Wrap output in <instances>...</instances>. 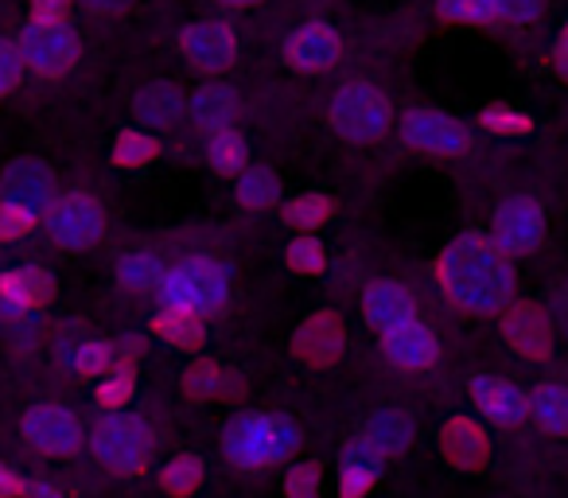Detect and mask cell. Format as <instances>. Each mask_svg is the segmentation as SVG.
Instances as JSON below:
<instances>
[{
	"mask_svg": "<svg viewBox=\"0 0 568 498\" xmlns=\"http://www.w3.org/2000/svg\"><path fill=\"white\" fill-rule=\"evenodd\" d=\"M59 199V175L40 156H20L0 172V203L20 206L36 222L55 206Z\"/></svg>",
	"mask_w": 568,
	"mask_h": 498,
	"instance_id": "cell-7",
	"label": "cell"
},
{
	"mask_svg": "<svg viewBox=\"0 0 568 498\" xmlns=\"http://www.w3.org/2000/svg\"><path fill=\"white\" fill-rule=\"evenodd\" d=\"M17 51L28 71H36L40 79H63L79 63V40H74V32L67 24H28L17 40Z\"/></svg>",
	"mask_w": 568,
	"mask_h": 498,
	"instance_id": "cell-9",
	"label": "cell"
},
{
	"mask_svg": "<svg viewBox=\"0 0 568 498\" xmlns=\"http://www.w3.org/2000/svg\"><path fill=\"white\" fill-rule=\"evenodd\" d=\"M440 451L452 467L459 471H475V467L487 464L490 456V440L479 428V420L471 417H452L448 425L440 428Z\"/></svg>",
	"mask_w": 568,
	"mask_h": 498,
	"instance_id": "cell-20",
	"label": "cell"
},
{
	"mask_svg": "<svg viewBox=\"0 0 568 498\" xmlns=\"http://www.w3.org/2000/svg\"><path fill=\"white\" fill-rule=\"evenodd\" d=\"M24 498H67V495L59 487H51V482L36 479V482H28V495Z\"/></svg>",
	"mask_w": 568,
	"mask_h": 498,
	"instance_id": "cell-47",
	"label": "cell"
},
{
	"mask_svg": "<svg viewBox=\"0 0 568 498\" xmlns=\"http://www.w3.org/2000/svg\"><path fill=\"white\" fill-rule=\"evenodd\" d=\"M557 63H560V74H568V28H565V35H560V43H557Z\"/></svg>",
	"mask_w": 568,
	"mask_h": 498,
	"instance_id": "cell-48",
	"label": "cell"
},
{
	"mask_svg": "<svg viewBox=\"0 0 568 498\" xmlns=\"http://www.w3.org/2000/svg\"><path fill=\"white\" fill-rule=\"evenodd\" d=\"M51 296H55V277L40 265L0 273V316L17 319L40 312L43 304H51Z\"/></svg>",
	"mask_w": 568,
	"mask_h": 498,
	"instance_id": "cell-14",
	"label": "cell"
},
{
	"mask_svg": "<svg viewBox=\"0 0 568 498\" xmlns=\"http://www.w3.org/2000/svg\"><path fill=\"white\" fill-rule=\"evenodd\" d=\"M156 296L164 308H180L191 316L206 319L230 304V270L206 254L183 257V262L168 265L164 277L156 285Z\"/></svg>",
	"mask_w": 568,
	"mask_h": 498,
	"instance_id": "cell-3",
	"label": "cell"
},
{
	"mask_svg": "<svg viewBox=\"0 0 568 498\" xmlns=\"http://www.w3.org/2000/svg\"><path fill=\"white\" fill-rule=\"evenodd\" d=\"M284 495L288 498H320L324 495V467L316 459H304V464L288 467L284 475Z\"/></svg>",
	"mask_w": 568,
	"mask_h": 498,
	"instance_id": "cell-37",
	"label": "cell"
},
{
	"mask_svg": "<svg viewBox=\"0 0 568 498\" xmlns=\"http://www.w3.org/2000/svg\"><path fill=\"white\" fill-rule=\"evenodd\" d=\"M180 51L195 71L219 74L237 63V32L226 20H195L183 28Z\"/></svg>",
	"mask_w": 568,
	"mask_h": 498,
	"instance_id": "cell-13",
	"label": "cell"
},
{
	"mask_svg": "<svg viewBox=\"0 0 568 498\" xmlns=\"http://www.w3.org/2000/svg\"><path fill=\"white\" fill-rule=\"evenodd\" d=\"M471 397L479 405V413L487 420H495L498 428H514L529 417V394L518 386H510L506 378H495V374H479L471 378Z\"/></svg>",
	"mask_w": 568,
	"mask_h": 498,
	"instance_id": "cell-16",
	"label": "cell"
},
{
	"mask_svg": "<svg viewBox=\"0 0 568 498\" xmlns=\"http://www.w3.org/2000/svg\"><path fill=\"white\" fill-rule=\"evenodd\" d=\"M363 312H366V324L378 335H386L394 327H405L417 319V301H413V293L402 281H374L363 293Z\"/></svg>",
	"mask_w": 568,
	"mask_h": 498,
	"instance_id": "cell-15",
	"label": "cell"
},
{
	"mask_svg": "<svg viewBox=\"0 0 568 498\" xmlns=\"http://www.w3.org/2000/svg\"><path fill=\"white\" fill-rule=\"evenodd\" d=\"M90 448H94L98 464H105L110 471L136 475L149 467L152 451H156V433L136 413L113 409L90 428Z\"/></svg>",
	"mask_w": 568,
	"mask_h": 498,
	"instance_id": "cell-4",
	"label": "cell"
},
{
	"mask_svg": "<svg viewBox=\"0 0 568 498\" xmlns=\"http://www.w3.org/2000/svg\"><path fill=\"white\" fill-rule=\"evenodd\" d=\"M503 332L514 350L526 358H545L552 350V327L537 304H510L503 308Z\"/></svg>",
	"mask_w": 568,
	"mask_h": 498,
	"instance_id": "cell-17",
	"label": "cell"
},
{
	"mask_svg": "<svg viewBox=\"0 0 568 498\" xmlns=\"http://www.w3.org/2000/svg\"><path fill=\"white\" fill-rule=\"evenodd\" d=\"M160 277H164V265L149 250H133L118 262V285L125 293H156Z\"/></svg>",
	"mask_w": 568,
	"mask_h": 498,
	"instance_id": "cell-25",
	"label": "cell"
},
{
	"mask_svg": "<svg viewBox=\"0 0 568 498\" xmlns=\"http://www.w3.org/2000/svg\"><path fill=\"white\" fill-rule=\"evenodd\" d=\"M113 366H118V355H113V343H105V339H87L74 350V370H79L82 378H105Z\"/></svg>",
	"mask_w": 568,
	"mask_h": 498,
	"instance_id": "cell-34",
	"label": "cell"
},
{
	"mask_svg": "<svg viewBox=\"0 0 568 498\" xmlns=\"http://www.w3.org/2000/svg\"><path fill=\"white\" fill-rule=\"evenodd\" d=\"M234 195L245 211H268L281 199V180L268 167H245L234 183Z\"/></svg>",
	"mask_w": 568,
	"mask_h": 498,
	"instance_id": "cell-27",
	"label": "cell"
},
{
	"mask_svg": "<svg viewBox=\"0 0 568 498\" xmlns=\"http://www.w3.org/2000/svg\"><path fill=\"white\" fill-rule=\"evenodd\" d=\"M187 113V102H183L180 87L172 82H149L141 94L133 98V118L141 121L144 129H168Z\"/></svg>",
	"mask_w": 568,
	"mask_h": 498,
	"instance_id": "cell-23",
	"label": "cell"
},
{
	"mask_svg": "<svg viewBox=\"0 0 568 498\" xmlns=\"http://www.w3.org/2000/svg\"><path fill=\"white\" fill-rule=\"evenodd\" d=\"M402 141L425 156H459L471 144V129L444 110H409L402 121Z\"/></svg>",
	"mask_w": 568,
	"mask_h": 498,
	"instance_id": "cell-10",
	"label": "cell"
},
{
	"mask_svg": "<svg viewBox=\"0 0 568 498\" xmlns=\"http://www.w3.org/2000/svg\"><path fill=\"white\" fill-rule=\"evenodd\" d=\"M490 242L503 250L506 257L534 254L537 245L545 242V211L537 199L529 195H510L498 203L495 222H490Z\"/></svg>",
	"mask_w": 568,
	"mask_h": 498,
	"instance_id": "cell-8",
	"label": "cell"
},
{
	"mask_svg": "<svg viewBox=\"0 0 568 498\" xmlns=\"http://www.w3.org/2000/svg\"><path fill=\"white\" fill-rule=\"evenodd\" d=\"M90 12H102V17H113V12H125L133 0H82Z\"/></svg>",
	"mask_w": 568,
	"mask_h": 498,
	"instance_id": "cell-45",
	"label": "cell"
},
{
	"mask_svg": "<svg viewBox=\"0 0 568 498\" xmlns=\"http://www.w3.org/2000/svg\"><path fill=\"white\" fill-rule=\"evenodd\" d=\"M136 394V370H129V366H113L105 378H98V402L105 405V409H121V405H129V397Z\"/></svg>",
	"mask_w": 568,
	"mask_h": 498,
	"instance_id": "cell-36",
	"label": "cell"
},
{
	"mask_svg": "<svg viewBox=\"0 0 568 498\" xmlns=\"http://www.w3.org/2000/svg\"><path fill=\"white\" fill-rule=\"evenodd\" d=\"M214 4H226V9H253L261 0H214Z\"/></svg>",
	"mask_w": 568,
	"mask_h": 498,
	"instance_id": "cell-49",
	"label": "cell"
},
{
	"mask_svg": "<svg viewBox=\"0 0 568 498\" xmlns=\"http://www.w3.org/2000/svg\"><path fill=\"white\" fill-rule=\"evenodd\" d=\"M71 9H74V0H32V24H43V28L67 24Z\"/></svg>",
	"mask_w": 568,
	"mask_h": 498,
	"instance_id": "cell-43",
	"label": "cell"
},
{
	"mask_svg": "<svg viewBox=\"0 0 568 498\" xmlns=\"http://www.w3.org/2000/svg\"><path fill=\"white\" fill-rule=\"evenodd\" d=\"M20 433L43 456H74L82 448V440H87L82 420L67 405H51V402L32 405L24 413V420H20Z\"/></svg>",
	"mask_w": 568,
	"mask_h": 498,
	"instance_id": "cell-11",
	"label": "cell"
},
{
	"mask_svg": "<svg viewBox=\"0 0 568 498\" xmlns=\"http://www.w3.org/2000/svg\"><path fill=\"white\" fill-rule=\"evenodd\" d=\"M187 118L203 136L226 133L237 121V94L222 82H206L187 98Z\"/></svg>",
	"mask_w": 568,
	"mask_h": 498,
	"instance_id": "cell-19",
	"label": "cell"
},
{
	"mask_svg": "<svg viewBox=\"0 0 568 498\" xmlns=\"http://www.w3.org/2000/svg\"><path fill=\"white\" fill-rule=\"evenodd\" d=\"M183 394L195 397V402L222 397V394H226V374H222L214 363H195L187 374H183Z\"/></svg>",
	"mask_w": 568,
	"mask_h": 498,
	"instance_id": "cell-35",
	"label": "cell"
},
{
	"mask_svg": "<svg viewBox=\"0 0 568 498\" xmlns=\"http://www.w3.org/2000/svg\"><path fill=\"white\" fill-rule=\"evenodd\" d=\"M206 160H211L214 172L242 175L245 164H250V149H245V141H242L237 129H226V133L206 136Z\"/></svg>",
	"mask_w": 568,
	"mask_h": 498,
	"instance_id": "cell-29",
	"label": "cell"
},
{
	"mask_svg": "<svg viewBox=\"0 0 568 498\" xmlns=\"http://www.w3.org/2000/svg\"><path fill=\"white\" fill-rule=\"evenodd\" d=\"M498 20H510V24H529V20L541 17L545 0H495Z\"/></svg>",
	"mask_w": 568,
	"mask_h": 498,
	"instance_id": "cell-42",
	"label": "cell"
},
{
	"mask_svg": "<svg viewBox=\"0 0 568 498\" xmlns=\"http://www.w3.org/2000/svg\"><path fill=\"white\" fill-rule=\"evenodd\" d=\"M413 436H417V425H413V417L402 409H378L363 425V440L371 444L382 459L402 456V451L413 444Z\"/></svg>",
	"mask_w": 568,
	"mask_h": 498,
	"instance_id": "cell-22",
	"label": "cell"
},
{
	"mask_svg": "<svg viewBox=\"0 0 568 498\" xmlns=\"http://www.w3.org/2000/svg\"><path fill=\"white\" fill-rule=\"evenodd\" d=\"M24 79V59H20L17 43L12 40H0V98L12 94Z\"/></svg>",
	"mask_w": 568,
	"mask_h": 498,
	"instance_id": "cell-40",
	"label": "cell"
},
{
	"mask_svg": "<svg viewBox=\"0 0 568 498\" xmlns=\"http://www.w3.org/2000/svg\"><path fill=\"white\" fill-rule=\"evenodd\" d=\"M304 444V433L293 417L284 413H257L245 409L222 425V451L234 467L257 471V467H273L293 459L296 448Z\"/></svg>",
	"mask_w": 568,
	"mask_h": 498,
	"instance_id": "cell-2",
	"label": "cell"
},
{
	"mask_svg": "<svg viewBox=\"0 0 568 498\" xmlns=\"http://www.w3.org/2000/svg\"><path fill=\"white\" fill-rule=\"evenodd\" d=\"M436 277L448 301L471 316H495L510 308L518 288L514 262L483 234H459L456 242H448L436 262Z\"/></svg>",
	"mask_w": 568,
	"mask_h": 498,
	"instance_id": "cell-1",
	"label": "cell"
},
{
	"mask_svg": "<svg viewBox=\"0 0 568 498\" xmlns=\"http://www.w3.org/2000/svg\"><path fill=\"white\" fill-rule=\"evenodd\" d=\"M296 358H304L308 366H327L339 358L343 350V327L335 316H312L308 324L301 327V335H296L293 343Z\"/></svg>",
	"mask_w": 568,
	"mask_h": 498,
	"instance_id": "cell-24",
	"label": "cell"
},
{
	"mask_svg": "<svg viewBox=\"0 0 568 498\" xmlns=\"http://www.w3.org/2000/svg\"><path fill=\"white\" fill-rule=\"evenodd\" d=\"M32 226H36L32 214H24L20 206L0 203V242H17V237H24Z\"/></svg>",
	"mask_w": 568,
	"mask_h": 498,
	"instance_id": "cell-41",
	"label": "cell"
},
{
	"mask_svg": "<svg viewBox=\"0 0 568 498\" xmlns=\"http://www.w3.org/2000/svg\"><path fill=\"white\" fill-rule=\"evenodd\" d=\"M28 495V479H20L12 467L0 464V498H24Z\"/></svg>",
	"mask_w": 568,
	"mask_h": 498,
	"instance_id": "cell-44",
	"label": "cell"
},
{
	"mask_svg": "<svg viewBox=\"0 0 568 498\" xmlns=\"http://www.w3.org/2000/svg\"><path fill=\"white\" fill-rule=\"evenodd\" d=\"M332 129L351 144H374L394 125V105L371 82H347L332 98Z\"/></svg>",
	"mask_w": 568,
	"mask_h": 498,
	"instance_id": "cell-5",
	"label": "cell"
},
{
	"mask_svg": "<svg viewBox=\"0 0 568 498\" xmlns=\"http://www.w3.org/2000/svg\"><path fill=\"white\" fill-rule=\"evenodd\" d=\"M288 265H293L296 273H308V277H316V273H324V265H327L324 245H320L312 234L296 237V242L288 245Z\"/></svg>",
	"mask_w": 568,
	"mask_h": 498,
	"instance_id": "cell-38",
	"label": "cell"
},
{
	"mask_svg": "<svg viewBox=\"0 0 568 498\" xmlns=\"http://www.w3.org/2000/svg\"><path fill=\"white\" fill-rule=\"evenodd\" d=\"M281 59L288 71L324 74L343 59V35L335 32L332 24H324V20H308V24H301L296 32H288V40H284V48H281Z\"/></svg>",
	"mask_w": 568,
	"mask_h": 498,
	"instance_id": "cell-12",
	"label": "cell"
},
{
	"mask_svg": "<svg viewBox=\"0 0 568 498\" xmlns=\"http://www.w3.org/2000/svg\"><path fill=\"white\" fill-rule=\"evenodd\" d=\"M332 214H335V203L327 195H296L293 203L284 206V222H288L293 230H304V234L324 226Z\"/></svg>",
	"mask_w": 568,
	"mask_h": 498,
	"instance_id": "cell-31",
	"label": "cell"
},
{
	"mask_svg": "<svg viewBox=\"0 0 568 498\" xmlns=\"http://www.w3.org/2000/svg\"><path fill=\"white\" fill-rule=\"evenodd\" d=\"M160 487L175 498H187L203 487V459L199 456H172L160 467Z\"/></svg>",
	"mask_w": 568,
	"mask_h": 498,
	"instance_id": "cell-30",
	"label": "cell"
},
{
	"mask_svg": "<svg viewBox=\"0 0 568 498\" xmlns=\"http://www.w3.org/2000/svg\"><path fill=\"white\" fill-rule=\"evenodd\" d=\"M382 355L394 366H402V370H428L440 358V343H436V335L425 324L413 319V324L382 335Z\"/></svg>",
	"mask_w": 568,
	"mask_h": 498,
	"instance_id": "cell-18",
	"label": "cell"
},
{
	"mask_svg": "<svg viewBox=\"0 0 568 498\" xmlns=\"http://www.w3.org/2000/svg\"><path fill=\"white\" fill-rule=\"evenodd\" d=\"M382 464H386V459H382L363 436L351 440L347 451H343V464H339V498L371 495L374 482H378V475H382Z\"/></svg>",
	"mask_w": 568,
	"mask_h": 498,
	"instance_id": "cell-21",
	"label": "cell"
},
{
	"mask_svg": "<svg viewBox=\"0 0 568 498\" xmlns=\"http://www.w3.org/2000/svg\"><path fill=\"white\" fill-rule=\"evenodd\" d=\"M552 319L568 332V285L557 288V296H552Z\"/></svg>",
	"mask_w": 568,
	"mask_h": 498,
	"instance_id": "cell-46",
	"label": "cell"
},
{
	"mask_svg": "<svg viewBox=\"0 0 568 498\" xmlns=\"http://www.w3.org/2000/svg\"><path fill=\"white\" fill-rule=\"evenodd\" d=\"M152 156H160L156 136H149L144 129H125V133L113 141V164L121 167H141L149 164Z\"/></svg>",
	"mask_w": 568,
	"mask_h": 498,
	"instance_id": "cell-32",
	"label": "cell"
},
{
	"mask_svg": "<svg viewBox=\"0 0 568 498\" xmlns=\"http://www.w3.org/2000/svg\"><path fill=\"white\" fill-rule=\"evenodd\" d=\"M436 12L452 24H498L495 0H436Z\"/></svg>",
	"mask_w": 568,
	"mask_h": 498,
	"instance_id": "cell-33",
	"label": "cell"
},
{
	"mask_svg": "<svg viewBox=\"0 0 568 498\" xmlns=\"http://www.w3.org/2000/svg\"><path fill=\"white\" fill-rule=\"evenodd\" d=\"M152 332H156L164 343H172V347L191 350L203 343V319L191 316V312H180V308H164V312H156V319H152Z\"/></svg>",
	"mask_w": 568,
	"mask_h": 498,
	"instance_id": "cell-28",
	"label": "cell"
},
{
	"mask_svg": "<svg viewBox=\"0 0 568 498\" xmlns=\"http://www.w3.org/2000/svg\"><path fill=\"white\" fill-rule=\"evenodd\" d=\"M43 222H48L51 242H59L63 250H90L105 237V211L87 191L59 195L55 206L43 214Z\"/></svg>",
	"mask_w": 568,
	"mask_h": 498,
	"instance_id": "cell-6",
	"label": "cell"
},
{
	"mask_svg": "<svg viewBox=\"0 0 568 498\" xmlns=\"http://www.w3.org/2000/svg\"><path fill=\"white\" fill-rule=\"evenodd\" d=\"M479 125L483 129H490V133H506V136H521V133H529L534 129V121L526 118V113H514V110H506V105H487V110L479 113Z\"/></svg>",
	"mask_w": 568,
	"mask_h": 498,
	"instance_id": "cell-39",
	"label": "cell"
},
{
	"mask_svg": "<svg viewBox=\"0 0 568 498\" xmlns=\"http://www.w3.org/2000/svg\"><path fill=\"white\" fill-rule=\"evenodd\" d=\"M529 417L549 436H568V386H541L529 397Z\"/></svg>",
	"mask_w": 568,
	"mask_h": 498,
	"instance_id": "cell-26",
	"label": "cell"
}]
</instances>
